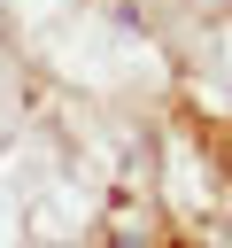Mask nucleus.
I'll return each mask as SVG.
<instances>
[{"label": "nucleus", "mask_w": 232, "mask_h": 248, "mask_svg": "<svg viewBox=\"0 0 232 248\" xmlns=\"http://www.w3.org/2000/svg\"><path fill=\"white\" fill-rule=\"evenodd\" d=\"M116 248H147V225H124V232H116Z\"/></svg>", "instance_id": "1"}]
</instances>
